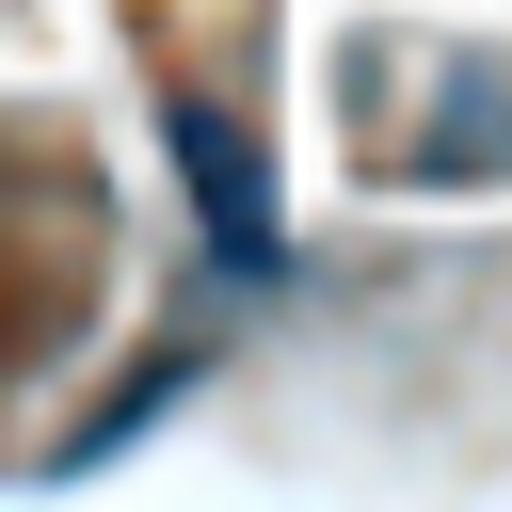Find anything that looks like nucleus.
Here are the masks:
<instances>
[{"label":"nucleus","mask_w":512,"mask_h":512,"mask_svg":"<svg viewBox=\"0 0 512 512\" xmlns=\"http://www.w3.org/2000/svg\"><path fill=\"white\" fill-rule=\"evenodd\" d=\"M176 176H192V224H208V256L224 272H288V224H272V160H256V128L224 112V96H176Z\"/></svg>","instance_id":"nucleus-1"},{"label":"nucleus","mask_w":512,"mask_h":512,"mask_svg":"<svg viewBox=\"0 0 512 512\" xmlns=\"http://www.w3.org/2000/svg\"><path fill=\"white\" fill-rule=\"evenodd\" d=\"M496 144H512V80H480V64H464V80H448V128H432V176L464 192Z\"/></svg>","instance_id":"nucleus-2"}]
</instances>
